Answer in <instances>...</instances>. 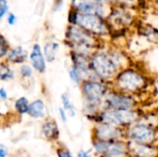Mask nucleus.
I'll return each mask as SVG.
<instances>
[{
  "instance_id": "1",
  "label": "nucleus",
  "mask_w": 158,
  "mask_h": 157,
  "mask_svg": "<svg viewBox=\"0 0 158 157\" xmlns=\"http://www.w3.org/2000/svg\"><path fill=\"white\" fill-rule=\"evenodd\" d=\"M153 82V76L148 69L133 62L118 72L111 85L114 89L141 98L151 90Z\"/></svg>"
},
{
  "instance_id": "2",
  "label": "nucleus",
  "mask_w": 158,
  "mask_h": 157,
  "mask_svg": "<svg viewBox=\"0 0 158 157\" xmlns=\"http://www.w3.org/2000/svg\"><path fill=\"white\" fill-rule=\"evenodd\" d=\"M79 88L83 101V115L94 123L100 111L104 108L105 98L112 85L110 82L99 79H87L81 83Z\"/></svg>"
},
{
  "instance_id": "3",
  "label": "nucleus",
  "mask_w": 158,
  "mask_h": 157,
  "mask_svg": "<svg viewBox=\"0 0 158 157\" xmlns=\"http://www.w3.org/2000/svg\"><path fill=\"white\" fill-rule=\"evenodd\" d=\"M106 19L112 29L110 41L116 42L121 38L127 39L140 19L139 11L134 8L113 4L110 6Z\"/></svg>"
},
{
  "instance_id": "4",
  "label": "nucleus",
  "mask_w": 158,
  "mask_h": 157,
  "mask_svg": "<svg viewBox=\"0 0 158 157\" xmlns=\"http://www.w3.org/2000/svg\"><path fill=\"white\" fill-rule=\"evenodd\" d=\"M68 22L80 26L105 43H110L112 29L106 18L95 14L81 13L70 7L68 13Z\"/></svg>"
},
{
  "instance_id": "5",
  "label": "nucleus",
  "mask_w": 158,
  "mask_h": 157,
  "mask_svg": "<svg viewBox=\"0 0 158 157\" xmlns=\"http://www.w3.org/2000/svg\"><path fill=\"white\" fill-rule=\"evenodd\" d=\"M65 43L69 46V51L91 56L96 49L106 43L78 25L69 24L65 31Z\"/></svg>"
},
{
  "instance_id": "6",
  "label": "nucleus",
  "mask_w": 158,
  "mask_h": 157,
  "mask_svg": "<svg viewBox=\"0 0 158 157\" xmlns=\"http://www.w3.org/2000/svg\"><path fill=\"white\" fill-rule=\"evenodd\" d=\"M106 43L92 54L90 56V68L96 79L111 83L119 69L108 55L106 47Z\"/></svg>"
},
{
  "instance_id": "7",
  "label": "nucleus",
  "mask_w": 158,
  "mask_h": 157,
  "mask_svg": "<svg viewBox=\"0 0 158 157\" xmlns=\"http://www.w3.org/2000/svg\"><path fill=\"white\" fill-rule=\"evenodd\" d=\"M143 117L140 108L138 109H111L103 108L96 117L95 122H106L123 129L128 128Z\"/></svg>"
},
{
  "instance_id": "8",
  "label": "nucleus",
  "mask_w": 158,
  "mask_h": 157,
  "mask_svg": "<svg viewBox=\"0 0 158 157\" xmlns=\"http://www.w3.org/2000/svg\"><path fill=\"white\" fill-rule=\"evenodd\" d=\"M125 139L136 143L157 144L158 129L152 123L143 120V117L125 129Z\"/></svg>"
},
{
  "instance_id": "9",
  "label": "nucleus",
  "mask_w": 158,
  "mask_h": 157,
  "mask_svg": "<svg viewBox=\"0 0 158 157\" xmlns=\"http://www.w3.org/2000/svg\"><path fill=\"white\" fill-rule=\"evenodd\" d=\"M93 151L97 157H129L128 141L125 139L99 141L92 139Z\"/></svg>"
},
{
  "instance_id": "10",
  "label": "nucleus",
  "mask_w": 158,
  "mask_h": 157,
  "mask_svg": "<svg viewBox=\"0 0 158 157\" xmlns=\"http://www.w3.org/2000/svg\"><path fill=\"white\" fill-rule=\"evenodd\" d=\"M141 104L142 100L140 97L111 88L105 98L104 108L138 109Z\"/></svg>"
},
{
  "instance_id": "11",
  "label": "nucleus",
  "mask_w": 158,
  "mask_h": 157,
  "mask_svg": "<svg viewBox=\"0 0 158 157\" xmlns=\"http://www.w3.org/2000/svg\"><path fill=\"white\" fill-rule=\"evenodd\" d=\"M92 139L99 141L125 139V129L106 122H95L92 129Z\"/></svg>"
},
{
  "instance_id": "12",
  "label": "nucleus",
  "mask_w": 158,
  "mask_h": 157,
  "mask_svg": "<svg viewBox=\"0 0 158 157\" xmlns=\"http://www.w3.org/2000/svg\"><path fill=\"white\" fill-rule=\"evenodd\" d=\"M70 7L81 12L90 13L106 18L110 9V6L106 4L96 3L92 0H70Z\"/></svg>"
},
{
  "instance_id": "13",
  "label": "nucleus",
  "mask_w": 158,
  "mask_h": 157,
  "mask_svg": "<svg viewBox=\"0 0 158 157\" xmlns=\"http://www.w3.org/2000/svg\"><path fill=\"white\" fill-rule=\"evenodd\" d=\"M133 31L152 47L158 46V28L156 25L140 19Z\"/></svg>"
},
{
  "instance_id": "14",
  "label": "nucleus",
  "mask_w": 158,
  "mask_h": 157,
  "mask_svg": "<svg viewBox=\"0 0 158 157\" xmlns=\"http://www.w3.org/2000/svg\"><path fill=\"white\" fill-rule=\"evenodd\" d=\"M129 157H157V144L136 143L128 142Z\"/></svg>"
},
{
  "instance_id": "15",
  "label": "nucleus",
  "mask_w": 158,
  "mask_h": 157,
  "mask_svg": "<svg viewBox=\"0 0 158 157\" xmlns=\"http://www.w3.org/2000/svg\"><path fill=\"white\" fill-rule=\"evenodd\" d=\"M30 59H31V62L33 66V68L43 73L44 72L45 70V59H44V56L42 53V50H41V47L39 44H34L33 45V48H32V52L30 56Z\"/></svg>"
},
{
  "instance_id": "16",
  "label": "nucleus",
  "mask_w": 158,
  "mask_h": 157,
  "mask_svg": "<svg viewBox=\"0 0 158 157\" xmlns=\"http://www.w3.org/2000/svg\"><path fill=\"white\" fill-rule=\"evenodd\" d=\"M27 113L32 118H43L45 113L44 103L42 100H36L32 102L31 105H29Z\"/></svg>"
},
{
  "instance_id": "17",
  "label": "nucleus",
  "mask_w": 158,
  "mask_h": 157,
  "mask_svg": "<svg viewBox=\"0 0 158 157\" xmlns=\"http://www.w3.org/2000/svg\"><path fill=\"white\" fill-rule=\"evenodd\" d=\"M43 132L44 136L50 140H56L59 136V130L56 121L45 122L43 126Z\"/></svg>"
},
{
  "instance_id": "18",
  "label": "nucleus",
  "mask_w": 158,
  "mask_h": 157,
  "mask_svg": "<svg viewBox=\"0 0 158 157\" xmlns=\"http://www.w3.org/2000/svg\"><path fill=\"white\" fill-rule=\"evenodd\" d=\"M59 49V43L56 42H50L44 46V56L48 62H53L56 59V52Z\"/></svg>"
},
{
  "instance_id": "19",
  "label": "nucleus",
  "mask_w": 158,
  "mask_h": 157,
  "mask_svg": "<svg viewBox=\"0 0 158 157\" xmlns=\"http://www.w3.org/2000/svg\"><path fill=\"white\" fill-rule=\"evenodd\" d=\"M26 57H27V54L20 46L13 49L7 56L8 60L14 63H21L26 60Z\"/></svg>"
},
{
  "instance_id": "20",
  "label": "nucleus",
  "mask_w": 158,
  "mask_h": 157,
  "mask_svg": "<svg viewBox=\"0 0 158 157\" xmlns=\"http://www.w3.org/2000/svg\"><path fill=\"white\" fill-rule=\"evenodd\" d=\"M61 102H62V107L67 111L69 117L70 118H74L76 116V108L74 106V105L72 104L69 95L67 93H64L61 95Z\"/></svg>"
},
{
  "instance_id": "21",
  "label": "nucleus",
  "mask_w": 158,
  "mask_h": 157,
  "mask_svg": "<svg viewBox=\"0 0 158 157\" xmlns=\"http://www.w3.org/2000/svg\"><path fill=\"white\" fill-rule=\"evenodd\" d=\"M145 1L146 0H113V4L120 5V6L131 7V8H134V9H136V10H138L140 12L141 6Z\"/></svg>"
},
{
  "instance_id": "22",
  "label": "nucleus",
  "mask_w": 158,
  "mask_h": 157,
  "mask_svg": "<svg viewBox=\"0 0 158 157\" xmlns=\"http://www.w3.org/2000/svg\"><path fill=\"white\" fill-rule=\"evenodd\" d=\"M69 80L71 81V82L75 86H78V87L84 81V77L82 76V74L73 66H70V68L69 69Z\"/></svg>"
},
{
  "instance_id": "23",
  "label": "nucleus",
  "mask_w": 158,
  "mask_h": 157,
  "mask_svg": "<svg viewBox=\"0 0 158 157\" xmlns=\"http://www.w3.org/2000/svg\"><path fill=\"white\" fill-rule=\"evenodd\" d=\"M15 108L20 114L27 113L28 112V108H29V102H28L27 98L20 97L19 99H18L16 101V103H15Z\"/></svg>"
},
{
  "instance_id": "24",
  "label": "nucleus",
  "mask_w": 158,
  "mask_h": 157,
  "mask_svg": "<svg viewBox=\"0 0 158 157\" xmlns=\"http://www.w3.org/2000/svg\"><path fill=\"white\" fill-rule=\"evenodd\" d=\"M13 78H14V73L7 66H2L0 68V80L7 81Z\"/></svg>"
},
{
  "instance_id": "25",
  "label": "nucleus",
  "mask_w": 158,
  "mask_h": 157,
  "mask_svg": "<svg viewBox=\"0 0 158 157\" xmlns=\"http://www.w3.org/2000/svg\"><path fill=\"white\" fill-rule=\"evenodd\" d=\"M8 48H9V45H8L7 41L3 35L0 34V57H3L6 55Z\"/></svg>"
},
{
  "instance_id": "26",
  "label": "nucleus",
  "mask_w": 158,
  "mask_h": 157,
  "mask_svg": "<svg viewBox=\"0 0 158 157\" xmlns=\"http://www.w3.org/2000/svg\"><path fill=\"white\" fill-rule=\"evenodd\" d=\"M20 74L24 78H30L32 75V70H31V68L29 66L24 65V66H22L20 68Z\"/></svg>"
},
{
  "instance_id": "27",
  "label": "nucleus",
  "mask_w": 158,
  "mask_h": 157,
  "mask_svg": "<svg viewBox=\"0 0 158 157\" xmlns=\"http://www.w3.org/2000/svg\"><path fill=\"white\" fill-rule=\"evenodd\" d=\"M8 5L6 0H0V19H2L7 12Z\"/></svg>"
},
{
  "instance_id": "28",
  "label": "nucleus",
  "mask_w": 158,
  "mask_h": 157,
  "mask_svg": "<svg viewBox=\"0 0 158 157\" xmlns=\"http://www.w3.org/2000/svg\"><path fill=\"white\" fill-rule=\"evenodd\" d=\"M147 4L155 13L158 14V0H147Z\"/></svg>"
},
{
  "instance_id": "29",
  "label": "nucleus",
  "mask_w": 158,
  "mask_h": 157,
  "mask_svg": "<svg viewBox=\"0 0 158 157\" xmlns=\"http://www.w3.org/2000/svg\"><path fill=\"white\" fill-rule=\"evenodd\" d=\"M57 155H58V157H73L72 155H71V153L68 149H66V148L59 149L57 151Z\"/></svg>"
},
{
  "instance_id": "30",
  "label": "nucleus",
  "mask_w": 158,
  "mask_h": 157,
  "mask_svg": "<svg viewBox=\"0 0 158 157\" xmlns=\"http://www.w3.org/2000/svg\"><path fill=\"white\" fill-rule=\"evenodd\" d=\"M58 112H59V116H60L61 120H62L63 122L66 123V122L68 121V117H69L67 111H66L63 107H59V108H58Z\"/></svg>"
},
{
  "instance_id": "31",
  "label": "nucleus",
  "mask_w": 158,
  "mask_h": 157,
  "mask_svg": "<svg viewBox=\"0 0 158 157\" xmlns=\"http://www.w3.org/2000/svg\"><path fill=\"white\" fill-rule=\"evenodd\" d=\"M77 157H92V153H91V151L81 149L79 151Z\"/></svg>"
},
{
  "instance_id": "32",
  "label": "nucleus",
  "mask_w": 158,
  "mask_h": 157,
  "mask_svg": "<svg viewBox=\"0 0 158 157\" xmlns=\"http://www.w3.org/2000/svg\"><path fill=\"white\" fill-rule=\"evenodd\" d=\"M6 20H7V23H8L9 25H13V24H15V22H16V16H15L13 13H10V14L7 16Z\"/></svg>"
},
{
  "instance_id": "33",
  "label": "nucleus",
  "mask_w": 158,
  "mask_h": 157,
  "mask_svg": "<svg viewBox=\"0 0 158 157\" xmlns=\"http://www.w3.org/2000/svg\"><path fill=\"white\" fill-rule=\"evenodd\" d=\"M64 0H56L55 1V10H61L63 7Z\"/></svg>"
},
{
  "instance_id": "34",
  "label": "nucleus",
  "mask_w": 158,
  "mask_h": 157,
  "mask_svg": "<svg viewBox=\"0 0 158 157\" xmlns=\"http://www.w3.org/2000/svg\"><path fill=\"white\" fill-rule=\"evenodd\" d=\"M7 155V151L5 146L0 145V157H6Z\"/></svg>"
},
{
  "instance_id": "35",
  "label": "nucleus",
  "mask_w": 158,
  "mask_h": 157,
  "mask_svg": "<svg viewBox=\"0 0 158 157\" xmlns=\"http://www.w3.org/2000/svg\"><path fill=\"white\" fill-rule=\"evenodd\" d=\"M96 3H101V4H106V5H113V0H92Z\"/></svg>"
},
{
  "instance_id": "36",
  "label": "nucleus",
  "mask_w": 158,
  "mask_h": 157,
  "mask_svg": "<svg viewBox=\"0 0 158 157\" xmlns=\"http://www.w3.org/2000/svg\"><path fill=\"white\" fill-rule=\"evenodd\" d=\"M0 98L3 99V100L7 98V93H6V90L4 88L0 89Z\"/></svg>"
},
{
  "instance_id": "37",
  "label": "nucleus",
  "mask_w": 158,
  "mask_h": 157,
  "mask_svg": "<svg viewBox=\"0 0 158 157\" xmlns=\"http://www.w3.org/2000/svg\"><path fill=\"white\" fill-rule=\"evenodd\" d=\"M157 157H158V156H157Z\"/></svg>"
}]
</instances>
